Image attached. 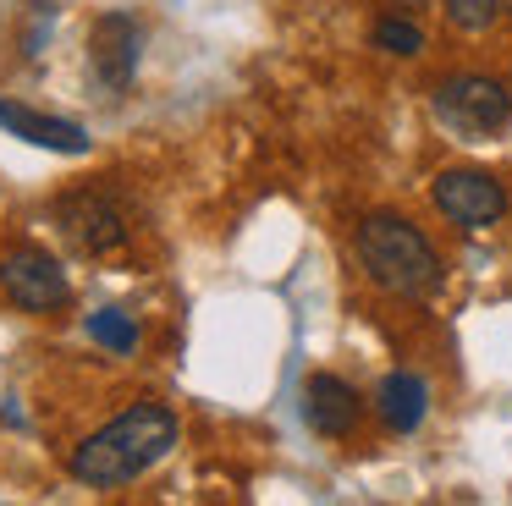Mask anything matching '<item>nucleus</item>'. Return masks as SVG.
I'll list each match as a JSON object with an SVG mask.
<instances>
[{"label":"nucleus","mask_w":512,"mask_h":506,"mask_svg":"<svg viewBox=\"0 0 512 506\" xmlns=\"http://www.w3.org/2000/svg\"><path fill=\"white\" fill-rule=\"evenodd\" d=\"M182 424L166 402H133L127 413H116L111 424H100L89 440H78L72 451V479L94 484V490H116V484H133L177 446Z\"/></svg>","instance_id":"1"},{"label":"nucleus","mask_w":512,"mask_h":506,"mask_svg":"<svg viewBox=\"0 0 512 506\" xmlns=\"http://www.w3.org/2000/svg\"><path fill=\"white\" fill-rule=\"evenodd\" d=\"M358 264H364V275L380 292L408 297V303L435 297L446 281V264L435 253V242L402 215H369L358 226Z\"/></svg>","instance_id":"2"},{"label":"nucleus","mask_w":512,"mask_h":506,"mask_svg":"<svg viewBox=\"0 0 512 506\" xmlns=\"http://www.w3.org/2000/svg\"><path fill=\"white\" fill-rule=\"evenodd\" d=\"M430 110H435V121H441L452 138L485 143V138H496V132L512 121V94H507L501 77L457 72V77H446V83H435Z\"/></svg>","instance_id":"3"},{"label":"nucleus","mask_w":512,"mask_h":506,"mask_svg":"<svg viewBox=\"0 0 512 506\" xmlns=\"http://www.w3.org/2000/svg\"><path fill=\"white\" fill-rule=\"evenodd\" d=\"M0 292L12 297L23 314H50V308L72 303V281L45 248L34 242H17V248L0 253Z\"/></svg>","instance_id":"4"},{"label":"nucleus","mask_w":512,"mask_h":506,"mask_svg":"<svg viewBox=\"0 0 512 506\" xmlns=\"http://www.w3.org/2000/svg\"><path fill=\"white\" fill-rule=\"evenodd\" d=\"M56 226L61 237L72 242L78 253H111L127 242V215L122 204H116L111 193H100V187H78V193H67L56 204Z\"/></svg>","instance_id":"5"},{"label":"nucleus","mask_w":512,"mask_h":506,"mask_svg":"<svg viewBox=\"0 0 512 506\" xmlns=\"http://www.w3.org/2000/svg\"><path fill=\"white\" fill-rule=\"evenodd\" d=\"M430 198H435V209L463 231H485L507 215V187L490 171H441L430 182Z\"/></svg>","instance_id":"6"},{"label":"nucleus","mask_w":512,"mask_h":506,"mask_svg":"<svg viewBox=\"0 0 512 506\" xmlns=\"http://www.w3.org/2000/svg\"><path fill=\"white\" fill-rule=\"evenodd\" d=\"M138 22L127 17V11H105L100 22H94L89 33V66L94 77H100V88H111V94H122L127 83H133L138 72Z\"/></svg>","instance_id":"7"},{"label":"nucleus","mask_w":512,"mask_h":506,"mask_svg":"<svg viewBox=\"0 0 512 506\" xmlns=\"http://www.w3.org/2000/svg\"><path fill=\"white\" fill-rule=\"evenodd\" d=\"M358 413H364V402H358V391L342 380V374H309L303 380V424L314 429V435L325 440H342L358 429Z\"/></svg>","instance_id":"8"},{"label":"nucleus","mask_w":512,"mask_h":506,"mask_svg":"<svg viewBox=\"0 0 512 506\" xmlns=\"http://www.w3.org/2000/svg\"><path fill=\"white\" fill-rule=\"evenodd\" d=\"M0 127L12 132V138L34 143V149H50V154H89V132L67 116H45V110H28L17 99H0Z\"/></svg>","instance_id":"9"},{"label":"nucleus","mask_w":512,"mask_h":506,"mask_svg":"<svg viewBox=\"0 0 512 506\" xmlns=\"http://www.w3.org/2000/svg\"><path fill=\"white\" fill-rule=\"evenodd\" d=\"M375 407H380V424H386V429L413 435V429L424 424V413H430V385H424L419 374L397 369V374H386V380H380Z\"/></svg>","instance_id":"10"},{"label":"nucleus","mask_w":512,"mask_h":506,"mask_svg":"<svg viewBox=\"0 0 512 506\" xmlns=\"http://www.w3.org/2000/svg\"><path fill=\"white\" fill-rule=\"evenodd\" d=\"M83 325H89V341H100L105 352H133L138 347V325L122 308H100V314H89Z\"/></svg>","instance_id":"11"},{"label":"nucleus","mask_w":512,"mask_h":506,"mask_svg":"<svg viewBox=\"0 0 512 506\" xmlns=\"http://www.w3.org/2000/svg\"><path fill=\"white\" fill-rule=\"evenodd\" d=\"M375 44L386 55H419L424 33H419V22H408V17H380L375 22Z\"/></svg>","instance_id":"12"},{"label":"nucleus","mask_w":512,"mask_h":506,"mask_svg":"<svg viewBox=\"0 0 512 506\" xmlns=\"http://www.w3.org/2000/svg\"><path fill=\"white\" fill-rule=\"evenodd\" d=\"M446 6V22H452V28H463V33H485L490 22L501 17V0H441Z\"/></svg>","instance_id":"13"},{"label":"nucleus","mask_w":512,"mask_h":506,"mask_svg":"<svg viewBox=\"0 0 512 506\" xmlns=\"http://www.w3.org/2000/svg\"><path fill=\"white\" fill-rule=\"evenodd\" d=\"M501 6H507V11H512V0H501Z\"/></svg>","instance_id":"14"}]
</instances>
